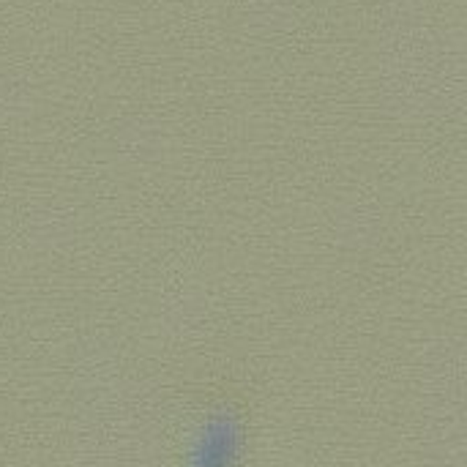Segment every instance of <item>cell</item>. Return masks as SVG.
<instances>
[{
	"label": "cell",
	"mask_w": 467,
	"mask_h": 467,
	"mask_svg": "<svg viewBox=\"0 0 467 467\" xmlns=\"http://www.w3.org/2000/svg\"><path fill=\"white\" fill-rule=\"evenodd\" d=\"M246 446L244 421L233 413L211 416L189 443L186 467H241Z\"/></svg>",
	"instance_id": "1"
}]
</instances>
